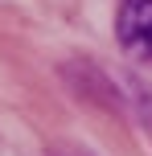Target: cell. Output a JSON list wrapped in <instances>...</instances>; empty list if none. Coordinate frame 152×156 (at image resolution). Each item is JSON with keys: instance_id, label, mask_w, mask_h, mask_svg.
I'll return each instance as SVG.
<instances>
[{"instance_id": "obj_1", "label": "cell", "mask_w": 152, "mask_h": 156, "mask_svg": "<svg viewBox=\"0 0 152 156\" xmlns=\"http://www.w3.org/2000/svg\"><path fill=\"white\" fill-rule=\"evenodd\" d=\"M119 41L128 54L152 58V0H123L119 12Z\"/></svg>"}]
</instances>
